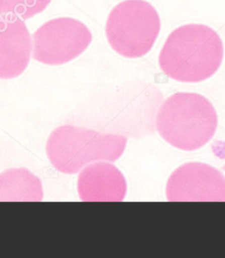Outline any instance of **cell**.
<instances>
[{"instance_id": "obj_1", "label": "cell", "mask_w": 225, "mask_h": 258, "mask_svg": "<svg viewBox=\"0 0 225 258\" xmlns=\"http://www.w3.org/2000/svg\"><path fill=\"white\" fill-rule=\"evenodd\" d=\"M223 59L219 34L202 24H188L171 33L158 56L161 71L184 83H198L211 78Z\"/></svg>"}, {"instance_id": "obj_2", "label": "cell", "mask_w": 225, "mask_h": 258, "mask_svg": "<svg viewBox=\"0 0 225 258\" xmlns=\"http://www.w3.org/2000/svg\"><path fill=\"white\" fill-rule=\"evenodd\" d=\"M218 124L210 101L193 92H178L158 110L156 126L170 145L184 151L201 149L213 138Z\"/></svg>"}, {"instance_id": "obj_3", "label": "cell", "mask_w": 225, "mask_h": 258, "mask_svg": "<svg viewBox=\"0 0 225 258\" xmlns=\"http://www.w3.org/2000/svg\"><path fill=\"white\" fill-rule=\"evenodd\" d=\"M127 143L121 135L64 125L48 136L46 153L55 169L72 175L96 162H116L124 153Z\"/></svg>"}, {"instance_id": "obj_4", "label": "cell", "mask_w": 225, "mask_h": 258, "mask_svg": "<svg viewBox=\"0 0 225 258\" xmlns=\"http://www.w3.org/2000/svg\"><path fill=\"white\" fill-rule=\"evenodd\" d=\"M160 27V17L150 3L124 0L110 12L106 36L111 48L123 57H143L153 47Z\"/></svg>"}, {"instance_id": "obj_5", "label": "cell", "mask_w": 225, "mask_h": 258, "mask_svg": "<svg viewBox=\"0 0 225 258\" xmlns=\"http://www.w3.org/2000/svg\"><path fill=\"white\" fill-rule=\"evenodd\" d=\"M92 41L91 31L81 21L55 18L33 34V58L43 64H65L82 54Z\"/></svg>"}, {"instance_id": "obj_6", "label": "cell", "mask_w": 225, "mask_h": 258, "mask_svg": "<svg viewBox=\"0 0 225 258\" xmlns=\"http://www.w3.org/2000/svg\"><path fill=\"white\" fill-rule=\"evenodd\" d=\"M165 194L173 202L225 201V177L207 163H185L171 175Z\"/></svg>"}, {"instance_id": "obj_7", "label": "cell", "mask_w": 225, "mask_h": 258, "mask_svg": "<svg viewBox=\"0 0 225 258\" xmlns=\"http://www.w3.org/2000/svg\"><path fill=\"white\" fill-rule=\"evenodd\" d=\"M33 41L24 21L0 16V79H13L28 68Z\"/></svg>"}, {"instance_id": "obj_8", "label": "cell", "mask_w": 225, "mask_h": 258, "mask_svg": "<svg viewBox=\"0 0 225 258\" xmlns=\"http://www.w3.org/2000/svg\"><path fill=\"white\" fill-rule=\"evenodd\" d=\"M77 187L85 202H121L126 197V179L110 162H96L83 168Z\"/></svg>"}, {"instance_id": "obj_9", "label": "cell", "mask_w": 225, "mask_h": 258, "mask_svg": "<svg viewBox=\"0 0 225 258\" xmlns=\"http://www.w3.org/2000/svg\"><path fill=\"white\" fill-rule=\"evenodd\" d=\"M42 200L41 180L30 170L18 168L0 173V201L40 202Z\"/></svg>"}, {"instance_id": "obj_10", "label": "cell", "mask_w": 225, "mask_h": 258, "mask_svg": "<svg viewBox=\"0 0 225 258\" xmlns=\"http://www.w3.org/2000/svg\"><path fill=\"white\" fill-rule=\"evenodd\" d=\"M51 0H0V15L27 21L46 10Z\"/></svg>"}, {"instance_id": "obj_11", "label": "cell", "mask_w": 225, "mask_h": 258, "mask_svg": "<svg viewBox=\"0 0 225 258\" xmlns=\"http://www.w3.org/2000/svg\"><path fill=\"white\" fill-rule=\"evenodd\" d=\"M222 169H223V170H225V165H224V166H223V168H222Z\"/></svg>"}]
</instances>
